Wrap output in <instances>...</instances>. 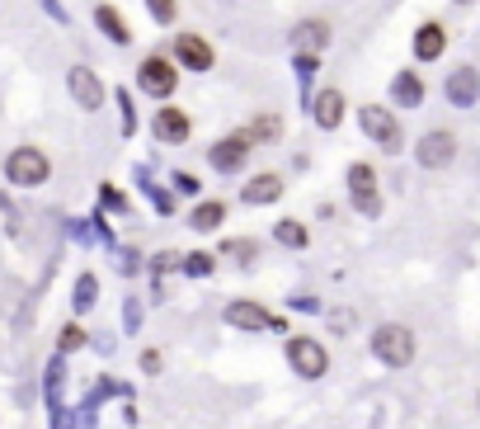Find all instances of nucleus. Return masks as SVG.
<instances>
[{
    "mask_svg": "<svg viewBox=\"0 0 480 429\" xmlns=\"http://www.w3.org/2000/svg\"><path fill=\"white\" fill-rule=\"evenodd\" d=\"M147 10H151L160 24H175V19H179V5H175V0H147Z\"/></svg>",
    "mask_w": 480,
    "mask_h": 429,
    "instance_id": "b1692460",
    "label": "nucleus"
},
{
    "mask_svg": "<svg viewBox=\"0 0 480 429\" xmlns=\"http://www.w3.org/2000/svg\"><path fill=\"white\" fill-rule=\"evenodd\" d=\"M226 321H231L236 331H282L278 316L264 312L260 302H231V307H226Z\"/></svg>",
    "mask_w": 480,
    "mask_h": 429,
    "instance_id": "f8f14e48",
    "label": "nucleus"
},
{
    "mask_svg": "<svg viewBox=\"0 0 480 429\" xmlns=\"http://www.w3.org/2000/svg\"><path fill=\"white\" fill-rule=\"evenodd\" d=\"M414 156H419V166H424V170H443V166H452V156H457V132H447V128L424 132V138L414 142Z\"/></svg>",
    "mask_w": 480,
    "mask_h": 429,
    "instance_id": "39448f33",
    "label": "nucleus"
},
{
    "mask_svg": "<svg viewBox=\"0 0 480 429\" xmlns=\"http://www.w3.org/2000/svg\"><path fill=\"white\" fill-rule=\"evenodd\" d=\"M56 344H62V354H71V350H80V344H85V331H80V326H66Z\"/></svg>",
    "mask_w": 480,
    "mask_h": 429,
    "instance_id": "393cba45",
    "label": "nucleus"
},
{
    "mask_svg": "<svg viewBox=\"0 0 480 429\" xmlns=\"http://www.w3.org/2000/svg\"><path fill=\"white\" fill-rule=\"evenodd\" d=\"M358 128L373 138L382 151H401L405 147V132H401V123H395V114L391 109H382V104H363L358 109Z\"/></svg>",
    "mask_w": 480,
    "mask_h": 429,
    "instance_id": "7ed1b4c3",
    "label": "nucleus"
},
{
    "mask_svg": "<svg viewBox=\"0 0 480 429\" xmlns=\"http://www.w3.org/2000/svg\"><path fill=\"white\" fill-rule=\"evenodd\" d=\"M95 292H99V283H95L90 274H80V279H76V307H80V312L95 307Z\"/></svg>",
    "mask_w": 480,
    "mask_h": 429,
    "instance_id": "5701e85b",
    "label": "nucleus"
},
{
    "mask_svg": "<svg viewBox=\"0 0 480 429\" xmlns=\"http://www.w3.org/2000/svg\"><path fill=\"white\" fill-rule=\"evenodd\" d=\"M349 194H353V208L363 212V218H377V212H382L377 170H373V166H363V160H353V166H349Z\"/></svg>",
    "mask_w": 480,
    "mask_h": 429,
    "instance_id": "0eeeda50",
    "label": "nucleus"
},
{
    "mask_svg": "<svg viewBox=\"0 0 480 429\" xmlns=\"http://www.w3.org/2000/svg\"><path fill=\"white\" fill-rule=\"evenodd\" d=\"M316 123L325 132H334L339 123H344V95H339V90H321L316 95Z\"/></svg>",
    "mask_w": 480,
    "mask_h": 429,
    "instance_id": "f3484780",
    "label": "nucleus"
},
{
    "mask_svg": "<svg viewBox=\"0 0 480 429\" xmlns=\"http://www.w3.org/2000/svg\"><path fill=\"white\" fill-rule=\"evenodd\" d=\"M189 128H193V123H189V114H184V109H175V104H165V109L151 118V132H156L160 142H184V138H189Z\"/></svg>",
    "mask_w": 480,
    "mask_h": 429,
    "instance_id": "4468645a",
    "label": "nucleus"
},
{
    "mask_svg": "<svg viewBox=\"0 0 480 429\" xmlns=\"http://www.w3.org/2000/svg\"><path fill=\"white\" fill-rule=\"evenodd\" d=\"M245 138L260 142V147H264V142H278V138H282V123H278L273 114H264V118H254V123L245 128Z\"/></svg>",
    "mask_w": 480,
    "mask_h": 429,
    "instance_id": "412c9836",
    "label": "nucleus"
},
{
    "mask_svg": "<svg viewBox=\"0 0 480 429\" xmlns=\"http://www.w3.org/2000/svg\"><path fill=\"white\" fill-rule=\"evenodd\" d=\"M175 189H179V194H198V175H189V170L175 175Z\"/></svg>",
    "mask_w": 480,
    "mask_h": 429,
    "instance_id": "bb28decb",
    "label": "nucleus"
},
{
    "mask_svg": "<svg viewBox=\"0 0 480 429\" xmlns=\"http://www.w3.org/2000/svg\"><path fill=\"white\" fill-rule=\"evenodd\" d=\"M330 38H334V29L325 19H301L292 29V47L297 52H321V47H330Z\"/></svg>",
    "mask_w": 480,
    "mask_h": 429,
    "instance_id": "2eb2a0df",
    "label": "nucleus"
},
{
    "mask_svg": "<svg viewBox=\"0 0 480 429\" xmlns=\"http://www.w3.org/2000/svg\"><path fill=\"white\" fill-rule=\"evenodd\" d=\"M282 246H292V250H301L306 246V227L301 222H278V231H273Z\"/></svg>",
    "mask_w": 480,
    "mask_h": 429,
    "instance_id": "4be33fe9",
    "label": "nucleus"
},
{
    "mask_svg": "<svg viewBox=\"0 0 480 429\" xmlns=\"http://www.w3.org/2000/svg\"><path fill=\"white\" fill-rule=\"evenodd\" d=\"M475 406H480V396H475Z\"/></svg>",
    "mask_w": 480,
    "mask_h": 429,
    "instance_id": "c756f323",
    "label": "nucleus"
},
{
    "mask_svg": "<svg viewBox=\"0 0 480 429\" xmlns=\"http://www.w3.org/2000/svg\"><path fill=\"white\" fill-rule=\"evenodd\" d=\"M52 175V160L38 151V147H15L5 156V179L19 184V189H38V184Z\"/></svg>",
    "mask_w": 480,
    "mask_h": 429,
    "instance_id": "f257e3e1",
    "label": "nucleus"
},
{
    "mask_svg": "<svg viewBox=\"0 0 480 429\" xmlns=\"http://www.w3.org/2000/svg\"><path fill=\"white\" fill-rule=\"evenodd\" d=\"M175 62L189 66V71H212V66H217V52L208 47V38L179 34V38H175Z\"/></svg>",
    "mask_w": 480,
    "mask_h": 429,
    "instance_id": "9b49d317",
    "label": "nucleus"
},
{
    "mask_svg": "<svg viewBox=\"0 0 480 429\" xmlns=\"http://www.w3.org/2000/svg\"><path fill=\"white\" fill-rule=\"evenodd\" d=\"M447 52V34H443V24L438 19H424L419 29H414V57L419 62H438Z\"/></svg>",
    "mask_w": 480,
    "mask_h": 429,
    "instance_id": "ddd939ff",
    "label": "nucleus"
},
{
    "mask_svg": "<svg viewBox=\"0 0 480 429\" xmlns=\"http://www.w3.org/2000/svg\"><path fill=\"white\" fill-rule=\"evenodd\" d=\"M282 199V179L278 175H254V179H245V189H240V203H250V208H264V203H278Z\"/></svg>",
    "mask_w": 480,
    "mask_h": 429,
    "instance_id": "dca6fc26",
    "label": "nucleus"
},
{
    "mask_svg": "<svg viewBox=\"0 0 480 429\" xmlns=\"http://www.w3.org/2000/svg\"><path fill=\"white\" fill-rule=\"evenodd\" d=\"M221 222H226V203H221V199H217V203H198L193 218H189L193 231H217Z\"/></svg>",
    "mask_w": 480,
    "mask_h": 429,
    "instance_id": "aec40b11",
    "label": "nucleus"
},
{
    "mask_svg": "<svg viewBox=\"0 0 480 429\" xmlns=\"http://www.w3.org/2000/svg\"><path fill=\"white\" fill-rule=\"evenodd\" d=\"M66 90H71V99L80 104L85 114L104 109V80H99L90 66H71V71H66Z\"/></svg>",
    "mask_w": 480,
    "mask_h": 429,
    "instance_id": "6e6552de",
    "label": "nucleus"
},
{
    "mask_svg": "<svg viewBox=\"0 0 480 429\" xmlns=\"http://www.w3.org/2000/svg\"><path fill=\"white\" fill-rule=\"evenodd\" d=\"M443 95H447V104H457V109L480 104V71L475 66H457V71L443 80Z\"/></svg>",
    "mask_w": 480,
    "mask_h": 429,
    "instance_id": "1a4fd4ad",
    "label": "nucleus"
},
{
    "mask_svg": "<svg viewBox=\"0 0 480 429\" xmlns=\"http://www.w3.org/2000/svg\"><path fill=\"white\" fill-rule=\"evenodd\" d=\"M457 5H471V0H457Z\"/></svg>",
    "mask_w": 480,
    "mask_h": 429,
    "instance_id": "c85d7f7f",
    "label": "nucleus"
},
{
    "mask_svg": "<svg viewBox=\"0 0 480 429\" xmlns=\"http://www.w3.org/2000/svg\"><path fill=\"white\" fill-rule=\"evenodd\" d=\"M137 86L147 90L151 99H169L175 95V86H179V66L169 62V57H147L137 66Z\"/></svg>",
    "mask_w": 480,
    "mask_h": 429,
    "instance_id": "20e7f679",
    "label": "nucleus"
},
{
    "mask_svg": "<svg viewBox=\"0 0 480 429\" xmlns=\"http://www.w3.org/2000/svg\"><path fill=\"white\" fill-rule=\"evenodd\" d=\"M254 142L245 138V132H231V138H221L212 151H208V160H212V170H221V175H236L240 166H245V151H250Z\"/></svg>",
    "mask_w": 480,
    "mask_h": 429,
    "instance_id": "9d476101",
    "label": "nucleus"
},
{
    "mask_svg": "<svg viewBox=\"0 0 480 429\" xmlns=\"http://www.w3.org/2000/svg\"><path fill=\"white\" fill-rule=\"evenodd\" d=\"M95 24H99V29H104V34H108L113 43H128V38H132L128 19H123L118 10H113V5H99V10H95Z\"/></svg>",
    "mask_w": 480,
    "mask_h": 429,
    "instance_id": "6ab92c4d",
    "label": "nucleus"
},
{
    "mask_svg": "<svg viewBox=\"0 0 480 429\" xmlns=\"http://www.w3.org/2000/svg\"><path fill=\"white\" fill-rule=\"evenodd\" d=\"M288 363H292L297 378H321V373L330 368V354H325L321 340L297 335V340H288Z\"/></svg>",
    "mask_w": 480,
    "mask_h": 429,
    "instance_id": "423d86ee",
    "label": "nucleus"
},
{
    "mask_svg": "<svg viewBox=\"0 0 480 429\" xmlns=\"http://www.w3.org/2000/svg\"><path fill=\"white\" fill-rule=\"evenodd\" d=\"M391 99L405 104V109H419V104H424V80L414 71H401V76L391 80Z\"/></svg>",
    "mask_w": 480,
    "mask_h": 429,
    "instance_id": "a211bd4d",
    "label": "nucleus"
},
{
    "mask_svg": "<svg viewBox=\"0 0 480 429\" xmlns=\"http://www.w3.org/2000/svg\"><path fill=\"white\" fill-rule=\"evenodd\" d=\"M141 368H147V373H160V354L147 350V354H141Z\"/></svg>",
    "mask_w": 480,
    "mask_h": 429,
    "instance_id": "cd10ccee",
    "label": "nucleus"
},
{
    "mask_svg": "<svg viewBox=\"0 0 480 429\" xmlns=\"http://www.w3.org/2000/svg\"><path fill=\"white\" fill-rule=\"evenodd\" d=\"M184 270H189V274H208V270H212V260H208V255H189V260H184Z\"/></svg>",
    "mask_w": 480,
    "mask_h": 429,
    "instance_id": "a878e982",
    "label": "nucleus"
},
{
    "mask_svg": "<svg viewBox=\"0 0 480 429\" xmlns=\"http://www.w3.org/2000/svg\"><path fill=\"white\" fill-rule=\"evenodd\" d=\"M373 354L386 363V368H405L414 359V331L395 326V321H386V326L373 331Z\"/></svg>",
    "mask_w": 480,
    "mask_h": 429,
    "instance_id": "f03ea898",
    "label": "nucleus"
}]
</instances>
